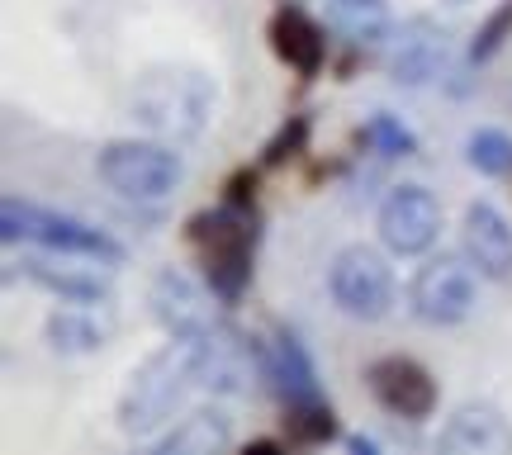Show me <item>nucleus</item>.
<instances>
[{
  "label": "nucleus",
  "instance_id": "2eb2a0df",
  "mask_svg": "<svg viewBox=\"0 0 512 455\" xmlns=\"http://www.w3.org/2000/svg\"><path fill=\"white\" fill-rule=\"evenodd\" d=\"M437 446L446 455H512V422L498 403H460L441 427Z\"/></svg>",
  "mask_w": 512,
  "mask_h": 455
},
{
  "label": "nucleus",
  "instance_id": "aec40b11",
  "mask_svg": "<svg viewBox=\"0 0 512 455\" xmlns=\"http://www.w3.org/2000/svg\"><path fill=\"white\" fill-rule=\"evenodd\" d=\"M328 29L351 48H380L394 34L389 0H328Z\"/></svg>",
  "mask_w": 512,
  "mask_h": 455
},
{
  "label": "nucleus",
  "instance_id": "a878e982",
  "mask_svg": "<svg viewBox=\"0 0 512 455\" xmlns=\"http://www.w3.org/2000/svg\"><path fill=\"white\" fill-rule=\"evenodd\" d=\"M347 446H351V451H366V455H375V441H370V437H347Z\"/></svg>",
  "mask_w": 512,
  "mask_h": 455
},
{
  "label": "nucleus",
  "instance_id": "0eeeda50",
  "mask_svg": "<svg viewBox=\"0 0 512 455\" xmlns=\"http://www.w3.org/2000/svg\"><path fill=\"white\" fill-rule=\"evenodd\" d=\"M479 304V271L470 256H427L408 280V309L427 328H456Z\"/></svg>",
  "mask_w": 512,
  "mask_h": 455
},
{
  "label": "nucleus",
  "instance_id": "f03ea898",
  "mask_svg": "<svg viewBox=\"0 0 512 455\" xmlns=\"http://www.w3.org/2000/svg\"><path fill=\"white\" fill-rule=\"evenodd\" d=\"M195 389V370H190V346L171 342L162 351H152L147 361L133 365L128 384L119 389L114 403V422L119 432L133 441H157L176 422L185 394Z\"/></svg>",
  "mask_w": 512,
  "mask_h": 455
},
{
  "label": "nucleus",
  "instance_id": "4468645a",
  "mask_svg": "<svg viewBox=\"0 0 512 455\" xmlns=\"http://www.w3.org/2000/svg\"><path fill=\"white\" fill-rule=\"evenodd\" d=\"M261 342V384L275 389L285 408L290 403H309V399H323L318 394V370H313V356L304 351V342L294 337V332L275 328L266 337H256Z\"/></svg>",
  "mask_w": 512,
  "mask_h": 455
},
{
  "label": "nucleus",
  "instance_id": "f3484780",
  "mask_svg": "<svg viewBox=\"0 0 512 455\" xmlns=\"http://www.w3.org/2000/svg\"><path fill=\"white\" fill-rule=\"evenodd\" d=\"M271 48L290 72L318 76L328 62V29L304 15L299 5H280L271 15Z\"/></svg>",
  "mask_w": 512,
  "mask_h": 455
},
{
  "label": "nucleus",
  "instance_id": "7ed1b4c3",
  "mask_svg": "<svg viewBox=\"0 0 512 455\" xmlns=\"http://www.w3.org/2000/svg\"><path fill=\"white\" fill-rule=\"evenodd\" d=\"M190 242L200 247L204 285L233 309L247 285H252V256H256V219L242 200H228L219 209H204L190 219Z\"/></svg>",
  "mask_w": 512,
  "mask_h": 455
},
{
  "label": "nucleus",
  "instance_id": "20e7f679",
  "mask_svg": "<svg viewBox=\"0 0 512 455\" xmlns=\"http://www.w3.org/2000/svg\"><path fill=\"white\" fill-rule=\"evenodd\" d=\"M0 237L5 242H29V247H43V252L57 256H86V261H100V266H124V242L110 237L105 228L76 219V214H62V209H48V204L34 200H5L0 204Z\"/></svg>",
  "mask_w": 512,
  "mask_h": 455
},
{
  "label": "nucleus",
  "instance_id": "39448f33",
  "mask_svg": "<svg viewBox=\"0 0 512 455\" xmlns=\"http://www.w3.org/2000/svg\"><path fill=\"white\" fill-rule=\"evenodd\" d=\"M95 176L128 204H162L185 181V162L176 143L162 138H114L95 157Z\"/></svg>",
  "mask_w": 512,
  "mask_h": 455
},
{
  "label": "nucleus",
  "instance_id": "6ab92c4d",
  "mask_svg": "<svg viewBox=\"0 0 512 455\" xmlns=\"http://www.w3.org/2000/svg\"><path fill=\"white\" fill-rule=\"evenodd\" d=\"M152 446H157V455H219L233 446V418L223 408H195Z\"/></svg>",
  "mask_w": 512,
  "mask_h": 455
},
{
  "label": "nucleus",
  "instance_id": "f257e3e1",
  "mask_svg": "<svg viewBox=\"0 0 512 455\" xmlns=\"http://www.w3.org/2000/svg\"><path fill=\"white\" fill-rule=\"evenodd\" d=\"M219 86L200 67H147L133 86V119L162 143H195L214 124Z\"/></svg>",
  "mask_w": 512,
  "mask_h": 455
},
{
  "label": "nucleus",
  "instance_id": "5701e85b",
  "mask_svg": "<svg viewBox=\"0 0 512 455\" xmlns=\"http://www.w3.org/2000/svg\"><path fill=\"white\" fill-rule=\"evenodd\" d=\"M361 138H366L380 157H413V152H418V133L403 124V119H394V114H375V119H366Z\"/></svg>",
  "mask_w": 512,
  "mask_h": 455
},
{
  "label": "nucleus",
  "instance_id": "412c9836",
  "mask_svg": "<svg viewBox=\"0 0 512 455\" xmlns=\"http://www.w3.org/2000/svg\"><path fill=\"white\" fill-rule=\"evenodd\" d=\"M465 162L479 176H512V138L503 128H475L465 143Z\"/></svg>",
  "mask_w": 512,
  "mask_h": 455
},
{
  "label": "nucleus",
  "instance_id": "6e6552de",
  "mask_svg": "<svg viewBox=\"0 0 512 455\" xmlns=\"http://www.w3.org/2000/svg\"><path fill=\"white\" fill-rule=\"evenodd\" d=\"M190 346V370H195V389L209 394H252V384L261 380V342L233 328L228 318H219L209 332H200Z\"/></svg>",
  "mask_w": 512,
  "mask_h": 455
},
{
  "label": "nucleus",
  "instance_id": "a211bd4d",
  "mask_svg": "<svg viewBox=\"0 0 512 455\" xmlns=\"http://www.w3.org/2000/svg\"><path fill=\"white\" fill-rule=\"evenodd\" d=\"M43 332H48V346L62 356H91V351L114 342L119 318L110 304H67V309L48 313Z\"/></svg>",
  "mask_w": 512,
  "mask_h": 455
},
{
  "label": "nucleus",
  "instance_id": "b1692460",
  "mask_svg": "<svg viewBox=\"0 0 512 455\" xmlns=\"http://www.w3.org/2000/svg\"><path fill=\"white\" fill-rule=\"evenodd\" d=\"M512 34V0H503L494 15L484 19V29L475 34V43H470V62H489V57L503 48V38Z\"/></svg>",
  "mask_w": 512,
  "mask_h": 455
},
{
  "label": "nucleus",
  "instance_id": "f8f14e48",
  "mask_svg": "<svg viewBox=\"0 0 512 455\" xmlns=\"http://www.w3.org/2000/svg\"><path fill=\"white\" fill-rule=\"evenodd\" d=\"M366 384H370V394H375V403H380L384 413H394V418L422 422L437 413V399H441L437 380L413 356H380V361H370Z\"/></svg>",
  "mask_w": 512,
  "mask_h": 455
},
{
  "label": "nucleus",
  "instance_id": "1a4fd4ad",
  "mask_svg": "<svg viewBox=\"0 0 512 455\" xmlns=\"http://www.w3.org/2000/svg\"><path fill=\"white\" fill-rule=\"evenodd\" d=\"M375 233L389 256H427L441 237V200L418 181L394 185L380 200Z\"/></svg>",
  "mask_w": 512,
  "mask_h": 455
},
{
  "label": "nucleus",
  "instance_id": "ddd939ff",
  "mask_svg": "<svg viewBox=\"0 0 512 455\" xmlns=\"http://www.w3.org/2000/svg\"><path fill=\"white\" fill-rule=\"evenodd\" d=\"M19 271H24V280H34L38 290H48L62 304H110V280L100 275V261L48 252V256H24Z\"/></svg>",
  "mask_w": 512,
  "mask_h": 455
},
{
  "label": "nucleus",
  "instance_id": "9d476101",
  "mask_svg": "<svg viewBox=\"0 0 512 455\" xmlns=\"http://www.w3.org/2000/svg\"><path fill=\"white\" fill-rule=\"evenodd\" d=\"M219 304L223 299L209 285H200L195 275L176 271V266H162L147 285V309L171 342H195L200 332H209L219 323Z\"/></svg>",
  "mask_w": 512,
  "mask_h": 455
},
{
  "label": "nucleus",
  "instance_id": "9b49d317",
  "mask_svg": "<svg viewBox=\"0 0 512 455\" xmlns=\"http://www.w3.org/2000/svg\"><path fill=\"white\" fill-rule=\"evenodd\" d=\"M451 62V34L441 29L432 15H408L403 24H394L389 34V76L394 86H432Z\"/></svg>",
  "mask_w": 512,
  "mask_h": 455
},
{
  "label": "nucleus",
  "instance_id": "4be33fe9",
  "mask_svg": "<svg viewBox=\"0 0 512 455\" xmlns=\"http://www.w3.org/2000/svg\"><path fill=\"white\" fill-rule=\"evenodd\" d=\"M294 441L304 446H323V441L337 437V413H332L323 399H309V403H290V418H285Z\"/></svg>",
  "mask_w": 512,
  "mask_h": 455
},
{
  "label": "nucleus",
  "instance_id": "dca6fc26",
  "mask_svg": "<svg viewBox=\"0 0 512 455\" xmlns=\"http://www.w3.org/2000/svg\"><path fill=\"white\" fill-rule=\"evenodd\" d=\"M460 242H465V256L484 280H512V223L508 214L489 200H475L465 209V223H460Z\"/></svg>",
  "mask_w": 512,
  "mask_h": 455
},
{
  "label": "nucleus",
  "instance_id": "393cba45",
  "mask_svg": "<svg viewBox=\"0 0 512 455\" xmlns=\"http://www.w3.org/2000/svg\"><path fill=\"white\" fill-rule=\"evenodd\" d=\"M304 133H309V119H294V128L285 124V128H280V138H275V143H266V162H285L294 147L304 143Z\"/></svg>",
  "mask_w": 512,
  "mask_h": 455
},
{
  "label": "nucleus",
  "instance_id": "423d86ee",
  "mask_svg": "<svg viewBox=\"0 0 512 455\" xmlns=\"http://www.w3.org/2000/svg\"><path fill=\"white\" fill-rule=\"evenodd\" d=\"M328 294L332 304L356 318V323H380L394 313V299H399V280H394V266L389 256L356 242V247H342L328 266Z\"/></svg>",
  "mask_w": 512,
  "mask_h": 455
}]
</instances>
